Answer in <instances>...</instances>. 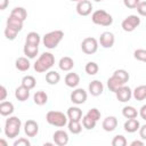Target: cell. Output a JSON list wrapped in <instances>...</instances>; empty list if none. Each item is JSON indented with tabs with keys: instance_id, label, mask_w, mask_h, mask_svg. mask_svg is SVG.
<instances>
[{
	"instance_id": "cell-15",
	"label": "cell",
	"mask_w": 146,
	"mask_h": 146,
	"mask_svg": "<svg viewBox=\"0 0 146 146\" xmlns=\"http://www.w3.org/2000/svg\"><path fill=\"white\" fill-rule=\"evenodd\" d=\"M88 90H89V94H90L91 96L97 97V96H100V95L103 94V91H104V86H103V83H102L99 80H94V81H91V82L89 83Z\"/></svg>"
},
{
	"instance_id": "cell-35",
	"label": "cell",
	"mask_w": 146,
	"mask_h": 146,
	"mask_svg": "<svg viewBox=\"0 0 146 146\" xmlns=\"http://www.w3.org/2000/svg\"><path fill=\"white\" fill-rule=\"evenodd\" d=\"M96 124H97V121H95L94 119L89 117L87 114H86L84 116H82V125H83L84 129H87V130H92V129L96 127Z\"/></svg>"
},
{
	"instance_id": "cell-10",
	"label": "cell",
	"mask_w": 146,
	"mask_h": 146,
	"mask_svg": "<svg viewBox=\"0 0 146 146\" xmlns=\"http://www.w3.org/2000/svg\"><path fill=\"white\" fill-rule=\"evenodd\" d=\"M114 94L116 96V99L119 102H121V103H127L132 97V90L128 86H125V84L122 86V87H120Z\"/></svg>"
},
{
	"instance_id": "cell-27",
	"label": "cell",
	"mask_w": 146,
	"mask_h": 146,
	"mask_svg": "<svg viewBox=\"0 0 146 146\" xmlns=\"http://www.w3.org/2000/svg\"><path fill=\"white\" fill-rule=\"evenodd\" d=\"M33 102L39 105V106H42L44 104H47L48 102V95L42 91V90H39V91H35V94L33 95Z\"/></svg>"
},
{
	"instance_id": "cell-50",
	"label": "cell",
	"mask_w": 146,
	"mask_h": 146,
	"mask_svg": "<svg viewBox=\"0 0 146 146\" xmlns=\"http://www.w3.org/2000/svg\"><path fill=\"white\" fill-rule=\"evenodd\" d=\"M71 1H75V2H79L80 0H71Z\"/></svg>"
},
{
	"instance_id": "cell-3",
	"label": "cell",
	"mask_w": 146,
	"mask_h": 146,
	"mask_svg": "<svg viewBox=\"0 0 146 146\" xmlns=\"http://www.w3.org/2000/svg\"><path fill=\"white\" fill-rule=\"evenodd\" d=\"M22 121L17 116H9L5 122V135L8 138H16L19 135Z\"/></svg>"
},
{
	"instance_id": "cell-5",
	"label": "cell",
	"mask_w": 146,
	"mask_h": 146,
	"mask_svg": "<svg viewBox=\"0 0 146 146\" xmlns=\"http://www.w3.org/2000/svg\"><path fill=\"white\" fill-rule=\"evenodd\" d=\"M46 121L50 125H54V127H57V128H62V127H65L68 123V117L63 112L49 111L46 114Z\"/></svg>"
},
{
	"instance_id": "cell-12",
	"label": "cell",
	"mask_w": 146,
	"mask_h": 146,
	"mask_svg": "<svg viewBox=\"0 0 146 146\" xmlns=\"http://www.w3.org/2000/svg\"><path fill=\"white\" fill-rule=\"evenodd\" d=\"M92 11V3L89 0H80L76 3V13L80 16H88Z\"/></svg>"
},
{
	"instance_id": "cell-26",
	"label": "cell",
	"mask_w": 146,
	"mask_h": 146,
	"mask_svg": "<svg viewBox=\"0 0 146 146\" xmlns=\"http://www.w3.org/2000/svg\"><path fill=\"white\" fill-rule=\"evenodd\" d=\"M132 97L138 102L146 99V84H141V86L136 87L135 90L132 91Z\"/></svg>"
},
{
	"instance_id": "cell-9",
	"label": "cell",
	"mask_w": 146,
	"mask_h": 146,
	"mask_svg": "<svg viewBox=\"0 0 146 146\" xmlns=\"http://www.w3.org/2000/svg\"><path fill=\"white\" fill-rule=\"evenodd\" d=\"M87 97H88L87 91H86L84 89H82V88H76V89H74V90L71 92V96H70L71 102H72L73 104H75V105L84 104L86 100H87Z\"/></svg>"
},
{
	"instance_id": "cell-46",
	"label": "cell",
	"mask_w": 146,
	"mask_h": 146,
	"mask_svg": "<svg viewBox=\"0 0 146 146\" xmlns=\"http://www.w3.org/2000/svg\"><path fill=\"white\" fill-rule=\"evenodd\" d=\"M9 3V0H0V10H5Z\"/></svg>"
},
{
	"instance_id": "cell-36",
	"label": "cell",
	"mask_w": 146,
	"mask_h": 146,
	"mask_svg": "<svg viewBox=\"0 0 146 146\" xmlns=\"http://www.w3.org/2000/svg\"><path fill=\"white\" fill-rule=\"evenodd\" d=\"M17 34H18V31H16L15 29H11L9 26H6V29H5V36H6V39L15 40Z\"/></svg>"
},
{
	"instance_id": "cell-2",
	"label": "cell",
	"mask_w": 146,
	"mask_h": 146,
	"mask_svg": "<svg viewBox=\"0 0 146 146\" xmlns=\"http://www.w3.org/2000/svg\"><path fill=\"white\" fill-rule=\"evenodd\" d=\"M54 65H55V56L51 52H42L34 63L33 67L35 72L43 73V72H48Z\"/></svg>"
},
{
	"instance_id": "cell-1",
	"label": "cell",
	"mask_w": 146,
	"mask_h": 146,
	"mask_svg": "<svg viewBox=\"0 0 146 146\" xmlns=\"http://www.w3.org/2000/svg\"><path fill=\"white\" fill-rule=\"evenodd\" d=\"M129 73L128 71L123 70V68H120V70H116L113 75L111 78H108L107 80V88L110 89V91L112 92H115L120 87L124 86L128 81H129Z\"/></svg>"
},
{
	"instance_id": "cell-6",
	"label": "cell",
	"mask_w": 146,
	"mask_h": 146,
	"mask_svg": "<svg viewBox=\"0 0 146 146\" xmlns=\"http://www.w3.org/2000/svg\"><path fill=\"white\" fill-rule=\"evenodd\" d=\"M91 21L94 24L96 25H100V26H110L113 23V17L111 14H108L106 10L103 9H98L96 11L92 13L91 15Z\"/></svg>"
},
{
	"instance_id": "cell-18",
	"label": "cell",
	"mask_w": 146,
	"mask_h": 146,
	"mask_svg": "<svg viewBox=\"0 0 146 146\" xmlns=\"http://www.w3.org/2000/svg\"><path fill=\"white\" fill-rule=\"evenodd\" d=\"M123 128H124V130H125L127 132L133 133V132H136L137 130H139L140 123H139V121H138L136 117H133V119H128V120L124 122Z\"/></svg>"
},
{
	"instance_id": "cell-7",
	"label": "cell",
	"mask_w": 146,
	"mask_h": 146,
	"mask_svg": "<svg viewBox=\"0 0 146 146\" xmlns=\"http://www.w3.org/2000/svg\"><path fill=\"white\" fill-rule=\"evenodd\" d=\"M139 24H140L139 16H137V15H129V16H127L122 21L121 27L125 32H132V31H135L139 26Z\"/></svg>"
},
{
	"instance_id": "cell-11",
	"label": "cell",
	"mask_w": 146,
	"mask_h": 146,
	"mask_svg": "<svg viewBox=\"0 0 146 146\" xmlns=\"http://www.w3.org/2000/svg\"><path fill=\"white\" fill-rule=\"evenodd\" d=\"M98 41H99V43H100V46L103 48H106V49L107 48H112L114 46V42H115V36H114V34L112 32L105 31V32H103L100 34Z\"/></svg>"
},
{
	"instance_id": "cell-16",
	"label": "cell",
	"mask_w": 146,
	"mask_h": 146,
	"mask_svg": "<svg viewBox=\"0 0 146 146\" xmlns=\"http://www.w3.org/2000/svg\"><path fill=\"white\" fill-rule=\"evenodd\" d=\"M102 127L105 131L107 132H112L116 129L117 127V119L113 115L111 116H106L104 120H103V123H102Z\"/></svg>"
},
{
	"instance_id": "cell-17",
	"label": "cell",
	"mask_w": 146,
	"mask_h": 146,
	"mask_svg": "<svg viewBox=\"0 0 146 146\" xmlns=\"http://www.w3.org/2000/svg\"><path fill=\"white\" fill-rule=\"evenodd\" d=\"M65 84L70 88H75L78 87V84L80 83V75L78 73H74V72H71V73H67L65 75Z\"/></svg>"
},
{
	"instance_id": "cell-39",
	"label": "cell",
	"mask_w": 146,
	"mask_h": 146,
	"mask_svg": "<svg viewBox=\"0 0 146 146\" xmlns=\"http://www.w3.org/2000/svg\"><path fill=\"white\" fill-rule=\"evenodd\" d=\"M87 115L89 116V117H91V119H94L95 121H98L99 119H100V112H99V110L98 108H96V107H92V108H90L89 111H88V113H87Z\"/></svg>"
},
{
	"instance_id": "cell-23",
	"label": "cell",
	"mask_w": 146,
	"mask_h": 146,
	"mask_svg": "<svg viewBox=\"0 0 146 146\" xmlns=\"http://www.w3.org/2000/svg\"><path fill=\"white\" fill-rule=\"evenodd\" d=\"M15 97H16V99L19 100V102H25V100H27L29 97H30V89H27V88H25L24 86L21 84V86L17 87L16 90H15Z\"/></svg>"
},
{
	"instance_id": "cell-42",
	"label": "cell",
	"mask_w": 146,
	"mask_h": 146,
	"mask_svg": "<svg viewBox=\"0 0 146 146\" xmlns=\"http://www.w3.org/2000/svg\"><path fill=\"white\" fill-rule=\"evenodd\" d=\"M31 145V143H30V140L29 139H26V138H18L17 140H15L14 141V146H30Z\"/></svg>"
},
{
	"instance_id": "cell-41",
	"label": "cell",
	"mask_w": 146,
	"mask_h": 146,
	"mask_svg": "<svg viewBox=\"0 0 146 146\" xmlns=\"http://www.w3.org/2000/svg\"><path fill=\"white\" fill-rule=\"evenodd\" d=\"M139 2H140V0H123L124 6H125L127 8H129V9H135V8H137V6L139 5Z\"/></svg>"
},
{
	"instance_id": "cell-4",
	"label": "cell",
	"mask_w": 146,
	"mask_h": 146,
	"mask_svg": "<svg viewBox=\"0 0 146 146\" xmlns=\"http://www.w3.org/2000/svg\"><path fill=\"white\" fill-rule=\"evenodd\" d=\"M63 38H64V32L63 31H60V30L50 31V32H48L43 35L42 43L46 48L54 49L59 44V42L63 40Z\"/></svg>"
},
{
	"instance_id": "cell-44",
	"label": "cell",
	"mask_w": 146,
	"mask_h": 146,
	"mask_svg": "<svg viewBox=\"0 0 146 146\" xmlns=\"http://www.w3.org/2000/svg\"><path fill=\"white\" fill-rule=\"evenodd\" d=\"M0 92H1V95H0V100L3 102V100L6 99V97H7V89H6L5 86H1V87H0Z\"/></svg>"
},
{
	"instance_id": "cell-31",
	"label": "cell",
	"mask_w": 146,
	"mask_h": 146,
	"mask_svg": "<svg viewBox=\"0 0 146 146\" xmlns=\"http://www.w3.org/2000/svg\"><path fill=\"white\" fill-rule=\"evenodd\" d=\"M10 15H13V16H15V17H17V18H19V19H22L24 22L26 19V17H27V11L23 7H15L10 11Z\"/></svg>"
},
{
	"instance_id": "cell-13",
	"label": "cell",
	"mask_w": 146,
	"mask_h": 146,
	"mask_svg": "<svg viewBox=\"0 0 146 146\" xmlns=\"http://www.w3.org/2000/svg\"><path fill=\"white\" fill-rule=\"evenodd\" d=\"M24 132L27 137H35L39 132V124L34 120H27L24 123Z\"/></svg>"
},
{
	"instance_id": "cell-21",
	"label": "cell",
	"mask_w": 146,
	"mask_h": 146,
	"mask_svg": "<svg viewBox=\"0 0 146 146\" xmlns=\"http://www.w3.org/2000/svg\"><path fill=\"white\" fill-rule=\"evenodd\" d=\"M23 51H24V55L32 59V58H35L38 52H39V46H35V44H31V43H26L24 44V48H23Z\"/></svg>"
},
{
	"instance_id": "cell-25",
	"label": "cell",
	"mask_w": 146,
	"mask_h": 146,
	"mask_svg": "<svg viewBox=\"0 0 146 146\" xmlns=\"http://www.w3.org/2000/svg\"><path fill=\"white\" fill-rule=\"evenodd\" d=\"M29 59H30V58H27L26 56H25V57H18V58L16 59V62H15V67H16L18 71H21V72L27 71V70L31 67V63H30Z\"/></svg>"
},
{
	"instance_id": "cell-32",
	"label": "cell",
	"mask_w": 146,
	"mask_h": 146,
	"mask_svg": "<svg viewBox=\"0 0 146 146\" xmlns=\"http://www.w3.org/2000/svg\"><path fill=\"white\" fill-rule=\"evenodd\" d=\"M40 41H41V36L39 35V33H36L34 31L27 33L26 39H25V42L26 43H31V44H35V46H39Z\"/></svg>"
},
{
	"instance_id": "cell-30",
	"label": "cell",
	"mask_w": 146,
	"mask_h": 146,
	"mask_svg": "<svg viewBox=\"0 0 146 146\" xmlns=\"http://www.w3.org/2000/svg\"><path fill=\"white\" fill-rule=\"evenodd\" d=\"M139 114V112L133 107V106H124L122 108V115L125 117V119H133V117H137V115Z\"/></svg>"
},
{
	"instance_id": "cell-8",
	"label": "cell",
	"mask_w": 146,
	"mask_h": 146,
	"mask_svg": "<svg viewBox=\"0 0 146 146\" xmlns=\"http://www.w3.org/2000/svg\"><path fill=\"white\" fill-rule=\"evenodd\" d=\"M81 49L87 55H92L98 50V41L92 36L84 38L81 42Z\"/></svg>"
},
{
	"instance_id": "cell-28",
	"label": "cell",
	"mask_w": 146,
	"mask_h": 146,
	"mask_svg": "<svg viewBox=\"0 0 146 146\" xmlns=\"http://www.w3.org/2000/svg\"><path fill=\"white\" fill-rule=\"evenodd\" d=\"M46 81L48 84H57L60 81V74L56 71H48L46 74Z\"/></svg>"
},
{
	"instance_id": "cell-40",
	"label": "cell",
	"mask_w": 146,
	"mask_h": 146,
	"mask_svg": "<svg viewBox=\"0 0 146 146\" xmlns=\"http://www.w3.org/2000/svg\"><path fill=\"white\" fill-rule=\"evenodd\" d=\"M136 9H137V13H138L140 16L146 17V1H140Z\"/></svg>"
},
{
	"instance_id": "cell-24",
	"label": "cell",
	"mask_w": 146,
	"mask_h": 146,
	"mask_svg": "<svg viewBox=\"0 0 146 146\" xmlns=\"http://www.w3.org/2000/svg\"><path fill=\"white\" fill-rule=\"evenodd\" d=\"M14 104L11 102H1L0 103V114L2 116H10L13 113H14Z\"/></svg>"
},
{
	"instance_id": "cell-22",
	"label": "cell",
	"mask_w": 146,
	"mask_h": 146,
	"mask_svg": "<svg viewBox=\"0 0 146 146\" xmlns=\"http://www.w3.org/2000/svg\"><path fill=\"white\" fill-rule=\"evenodd\" d=\"M58 66H59V68H60L62 71L68 72V71H71V70L74 67V60H73L71 57H68V56H64V57H62V58L59 59Z\"/></svg>"
},
{
	"instance_id": "cell-49",
	"label": "cell",
	"mask_w": 146,
	"mask_h": 146,
	"mask_svg": "<svg viewBox=\"0 0 146 146\" xmlns=\"http://www.w3.org/2000/svg\"><path fill=\"white\" fill-rule=\"evenodd\" d=\"M96 2H100V1H103V0H95Z\"/></svg>"
},
{
	"instance_id": "cell-34",
	"label": "cell",
	"mask_w": 146,
	"mask_h": 146,
	"mask_svg": "<svg viewBox=\"0 0 146 146\" xmlns=\"http://www.w3.org/2000/svg\"><path fill=\"white\" fill-rule=\"evenodd\" d=\"M36 84V81H35V78L32 76V75H25L23 79H22V86H24L25 88L27 89H33Z\"/></svg>"
},
{
	"instance_id": "cell-43",
	"label": "cell",
	"mask_w": 146,
	"mask_h": 146,
	"mask_svg": "<svg viewBox=\"0 0 146 146\" xmlns=\"http://www.w3.org/2000/svg\"><path fill=\"white\" fill-rule=\"evenodd\" d=\"M139 136L143 140H146V124L144 125H140L139 128Z\"/></svg>"
},
{
	"instance_id": "cell-45",
	"label": "cell",
	"mask_w": 146,
	"mask_h": 146,
	"mask_svg": "<svg viewBox=\"0 0 146 146\" xmlns=\"http://www.w3.org/2000/svg\"><path fill=\"white\" fill-rule=\"evenodd\" d=\"M139 115H140V117H141L143 120L146 121V104L140 107V110H139Z\"/></svg>"
},
{
	"instance_id": "cell-20",
	"label": "cell",
	"mask_w": 146,
	"mask_h": 146,
	"mask_svg": "<svg viewBox=\"0 0 146 146\" xmlns=\"http://www.w3.org/2000/svg\"><path fill=\"white\" fill-rule=\"evenodd\" d=\"M66 115L68 120H74V121H81L82 120V111L78 106H71L68 107Z\"/></svg>"
},
{
	"instance_id": "cell-38",
	"label": "cell",
	"mask_w": 146,
	"mask_h": 146,
	"mask_svg": "<svg viewBox=\"0 0 146 146\" xmlns=\"http://www.w3.org/2000/svg\"><path fill=\"white\" fill-rule=\"evenodd\" d=\"M133 57L139 62L146 63V49H136L133 51Z\"/></svg>"
},
{
	"instance_id": "cell-33",
	"label": "cell",
	"mask_w": 146,
	"mask_h": 146,
	"mask_svg": "<svg viewBox=\"0 0 146 146\" xmlns=\"http://www.w3.org/2000/svg\"><path fill=\"white\" fill-rule=\"evenodd\" d=\"M84 71L88 75H96L99 71V66L97 63L95 62H88L86 64V67H84Z\"/></svg>"
},
{
	"instance_id": "cell-47",
	"label": "cell",
	"mask_w": 146,
	"mask_h": 146,
	"mask_svg": "<svg viewBox=\"0 0 146 146\" xmlns=\"http://www.w3.org/2000/svg\"><path fill=\"white\" fill-rule=\"evenodd\" d=\"M130 145H131V146H144L145 143H144L143 140H133V141H131Z\"/></svg>"
},
{
	"instance_id": "cell-19",
	"label": "cell",
	"mask_w": 146,
	"mask_h": 146,
	"mask_svg": "<svg viewBox=\"0 0 146 146\" xmlns=\"http://www.w3.org/2000/svg\"><path fill=\"white\" fill-rule=\"evenodd\" d=\"M23 21L13 16V15H9V17L7 18V23H6V26H9L11 29H15L16 31L21 32L23 30Z\"/></svg>"
},
{
	"instance_id": "cell-48",
	"label": "cell",
	"mask_w": 146,
	"mask_h": 146,
	"mask_svg": "<svg viewBox=\"0 0 146 146\" xmlns=\"http://www.w3.org/2000/svg\"><path fill=\"white\" fill-rule=\"evenodd\" d=\"M0 144H1V145H5V146H7V141H5L3 139H0Z\"/></svg>"
},
{
	"instance_id": "cell-14",
	"label": "cell",
	"mask_w": 146,
	"mask_h": 146,
	"mask_svg": "<svg viewBox=\"0 0 146 146\" xmlns=\"http://www.w3.org/2000/svg\"><path fill=\"white\" fill-rule=\"evenodd\" d=\"M52 139H54V143L58 146H65L67 143H68V135L66 131L59 129L57 131L54 132L52 135Z\"/></svg>"
},
{
	"instance_id": "cell-37",
	"label": "cell",
	"mask_w": 146,
	"mask_h": 146,
	"mask_svg": "<svg viewBox=\"0 0 146 146\" xmlns=\"http://www.w3.org/2000/svg\"><path fill=\"white\" fill-rule=\"evenodd\" d=\"M112 145L113 146H125L127 145V139L122 135H116L112 140Z\"/></svg>"
},
{
	"instance_id": "cell-29",
	"label": "cell",
	"mask_w": 146,
	"mask_h": 146,
	"mask_svg": "<svg viewBox=\"0 0 146 146\" xmlns=\"http://www.w3.org/2000/svg\"><path fill=\"white\" fill-rule=\"evenodd\" d=\"M82 124L80 123V121H74V120H68V123H67V128H68V131L72 132L73 135H79L81 131H82Z\"/></svg>"
}]
</instances>
